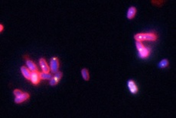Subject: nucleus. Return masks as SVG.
I'll list each match as a JSON object with an SVG mask.
<instances>
[{"label":"nucleus","mask_w":176,"mask_h":118,"mask_svg":"<svg viewBox=\"0 0 176 118\" xmlns=\"http://www.w3.org/2000/svg\"><path fill=\"white\" fill-rule=\"evenodd\" d=\"M157 34L155 32H146V33H139L134 35L136 41H155L158 39Z\"/></svg>","instance_id":"obj_1"},{"label":"nucleus","mask_w":176,"mask_h":118,"mask_svg":"<svg viewBox=\"0 0 176 118\" xmlns=\"http://www.w3.org/2000/svg\"><path fill=\"white\" fill-rule=\"evenodd\" d=\"M136 47L138 50V57L140 59H146L150 55L151 50L148 47H146L142 42L136 41Z\"/></svg>","instance_id":"obj_2"},{"label":"nucleus","mask_w":176,"mask_h":118,"mask_svg":"<svg viewBox=\"0 0 176 118\" xmlns=\"http://www.w3.org/2000/svg\"><path fill=\"white\" fill-rule=\"evenodd\" d=\"M50 69L51 73L55 74L56 72L59 71V67H60V62L57 57H53L51 59L50 61Z\"/></svg>","instance_id":"obj_3"},{"label":"nucleus","mask_w":176,"mask_h":118,"mask_svg":"<svg viewBox=\"0 0 176 118\" xmlns=\"http://www.w3.org/2000/svg\"><path fill=\"white\" fill-rule=\"evenodd\" d=\"M127 88L132 95H136L139 92V88H138L137 84L133 79H129L127 81Z\"/></svg>","instance_id":"obj_4"},{"label":"nucleus","mask_w":176,"mask_h":118,"mask_svg":"<svg viewBox=\"0 0 176 118\" xmlns=\"http://www.w3.org/2000/svg\"><path fill=\"white\" fill-rule=\"evenodd\" d=\"M63 73L61 72L58 71L57 72H56L53 76H52L51 79L50 80V85L51 86H55L56 85L59 83V81H60L61 78H62Z\"/></svg>","instance_id":"obj_5"},{"label":"nucleus","mask_w":176,"mask_h":118,"mask_svg":"<svg viewBox=\"0 0 176 118\" xmlns=\"http://www.w3.org/2000/svg\"><path fill=\"white\" fill-rule=\"evenodd\" d=\"M30 98V95L28 92H22L18 96H15V104H21L22 102H25L26 100L29 99Z\"/></svg>","instance_id":"obj_6"},{"label":"nucleus","mask_w":176,"mask_h":118,"mask_svg":"<svg viewBox=\"0 0 176 118\" xmlns=\"http://www.w3.org/2000/svg\"><path fill=\"white\" fill-rule=\"evenodd\" d=\"M41 78L40 75H39V72H32V75H31L30 81L32 82V85H38L40 84L41 82Z\"/></svg>","instance_id":"obj_7"},{"label":"nucleus","mask_w":176,"mask_h":118,"mask_svg":"<svg viewBox=\"0 0 176 118\" xmlns=\"http://www.w3.org/2000/svg\"><path fill=\"white\" fill-rule=\"evenodd\" d=\"M39 65H40L42 72H46V73H50V72H51L50 66H49L48 63L46 62L45 59V58L39 59Z\"/></svg>","instance_id":"obj_8"},{"label":"nucleus","mask_w":176,"mask_h":118,"mask_svg":"<svg viewBox=\"0 0 176 118\" xmlns=\"http://www.w3.org/2000/svg\"><path fill=\"white\" fill-rule=\"evenodd\" d=\"M21 72H22V75L25 77V79H27L28 81H30L31 79V75H32V72L29 69L28 67L26 66H22L21 67Z\"/></svg>","instance_id":"obj_9"},{"label":"nucleus","mask_w":176,"mask_h":118,"mask_svg":"<svg viewBox=\"0 0 176 118\" xmlns=\"http://www.w3.org/2000/svg\"><path fill=\"white\" fill-rule=\"evenodd\" d=\"M25 64H26L28 68H29L32 72H39L36 64H35L33 61L29 60V58H25Z\"/></svg>","instance_id":"obj_10"},{"label":"nucleus","mask_w":176,"mask_h":118,"mask_svg":"<svg viewBox=\"0 0 176 118\" xmlns=\"http://www.w3.org/2000/svg\"><path fill=\"white\" fill-rule=\"evenodd\" d=\"M136 12H137V10H136V7L132 6L130 7V8H129V9H128L127 11V14H126L127 19H129V20L133 19L135 17V15H136Z\"/></svg>","instance_id":"obj_11"},{"label":"nucleus","mask_w":176,"mask_h":118,"mask_svg":"<svg viewBox=\"0 0 176 118\" xmlns=\"http://www.w3.org/2000/svg\"><path fill=\"white\" fill-rule=\"evenodd\" d=\"M39 75H40V78L42 80H51L52 78V75L51 73H46V72H39Z\"/></svg>","instance_id":"obj_12"},{"label":"nucleus","mask_w":176,"mask_h":118,"mask_svg":"<svg viewBox=\"0 0 176 118\" xmlns=\"http://www.w3.org/2000/svg\"><path fill=\"white\" fill-rule=\"evenodd\" d=\"M81 75H82L83 78H84L85 81H89L90 80V74L89 71L87 69H83L81 70Z\"/></svg>","instance_id":"obj_13"},{"label":"nucleus","mask_w":176,"mask_h":118,"mask_svg":"<svg viewBox=\"0 0 176 118\" xmlns=\"http://www.w3.org/2000/svg\"><path fill=\"white\" fill-rule=\"evenodd\" d=\"M168 64H169L168 60H167V59H163L162 61H160L159 63L158 66H159V67L160 69H164V68H165V67L168 66Z\"/></svg>","instance_id":"obj_14"},{"label":"nucleus","mask_w":176,"mask_h":118,"mask_svg":"<svg viewBox=\"0 0 176 118\" xmlns=\"http://www.w3.org/2000/svg\"><path fill=\"white\" fill-rule=\"evenodd\" d=\"M22 92H22V90L18 89V88H17V89H15L13 91V94H14V95H15V96H18V95H19L20 94H22Z\"/></svg>","instance_id":"obj_15"},{"label":"nucleus","mask_w":176,"mask_h":118,"mask_svg":"<svg viewBox=\"0 0 176 118\" xmlns=\"http://www.w3.org/2000/svg\"><path fill=\"white\" fill-rule=\"evenodd\" d=\"M3 30H4V26L2 25V24H1V25H0V33H2V32L3 31Z\"/></svg>","instance_id":"obj_16"}]
</instances>
